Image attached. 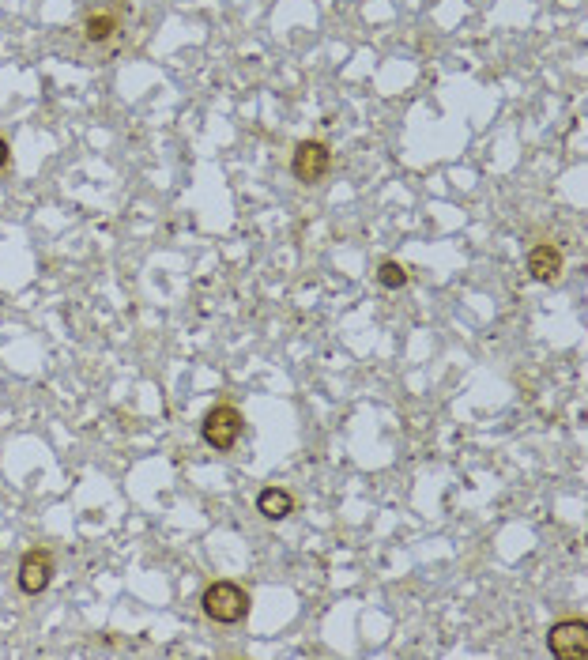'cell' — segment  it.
<instances>
[{
  "instance_id": "obj_1",
  "label": "cell",
  "mask_w": 588,
  "mask_h": 660,
  "mask_svg": "<svg viewBox=\"0 0 588 660\" xmlns=\"http://www.w3.org/2000/svg\"><path fill=\"white\" fill-rule=\"evenodd\" d=\"M249 604H253V596L245 593L238 581H212V585L204 589V596H200L204 615H208L212 623H223V627L242 623L245 615H249Z\"/></svg>"
},
{
  "instance_id": "obj_2",
  "label": "cell",
  "mask_w": 588,
  "mask_h": 660,
  "mask_svg": "<svg viewBox=\"0 0 588 660\" xmlns=\"http://www.w3.org/2000/svg\"><path fill=\"white\" fill-rule=\"evenodd\" d=\"M242 434H245V415L234 404H215V408H208L204 423H200V438L215 453H230V449L238 446Z\"/></svg>"
},
{
  "instance_id": "obj_3",
  "label": "cell",
  "mask_w": 588,
  "mask_h": 660,
  "mask_svg": "<svg viewBox=\"0 0 588 660\" xmlns=\"http://www.w3.org/2000/svg\"><path fill=\"white\" fill-rule=\"evenodd\" d=\"M332 170V151L321 140H302L291 155V174L302 185H317L325 182V174Z\"/></svg>"
},
{
  "instance_id": "obj_4",
  "label": "cell",
  "mask_w": 588,
  "mask_h": 660,
  "mask_svg": "<svg viewBox=\"0 0 588 660\" xmlns=\"http://www.w3.org/2000/svg\"><path fill=\"white\" fill-rule=\"evenodd\" d=\"M547 649L558 660H581L588 653V623L585 619H562L547 630Z\"/></svg>"
},
{
  "instance_id": "obj_5",
  "label": "cell",
  "mask_w": 588,
  "mask_h": 660,
  "mask_svg": "<svg viewBox=\"0 0 588 660\" xmlns=\"http://www.w3.org/2000/svg\"><path fill=\"white\" fill-rule=\"evenodd\" d=\"M53 574H57V562H53V555H49L46 547H31L23 559H19V589L27 596H38L49 589V581H53Z\"/></svg>"
},
{
  "instance_id": "obj_6",
  "label": "cell",
  "mask_w": 588,
  "mask_h": 660,
  "mask_svg": "<svg viewBox=\"0 0 588 660\" xmlns=\"http://www.w3.org/2000/svg\"><path fill=\"white\" fill-rule=\"evenodd\" d=\"M524 268H528V276L536 283H555L558 276H562V253H558V246H547V242H543V246H532Z\"/></svg>"
},
{
  "instance_id": "obj_7",
  "label": "cell",
  "mask_w": 588,
  "mask_h": 660,
  "mask_svg": "<svg viewBox=\"0 0 588 660\" xmlns=\"http://www.w3.org/2000/svg\"><path fill=\"white\" fill-rule=\"evenodd\" d=\"M257 510H261L268 521H283V517L294 513V498L287 495L283 487H264L261 495H257Z\"/></svg>"
},
{
  "instance_id": "obj_8",
  "label": "cell",
  "mask_w": 588,
  "mask_h": 660,
  "mask_svg": "<svg viewBox=\"0 0 588 660\" xmlns=\"http://www.w3.org/2000/svg\"><path fill=\"white\" fill-rule=\"evenodd\" d=\"M408 280H411L408 264H400V261H381V268H377V283H381L385 291H400V287H404Z\"/></svg>"
},
{
  "instance_id": "obj_9",
  "label": "cell",
  "mask_w": 588,
  "mask_h": 660,
  "mask_svg": "<svg viewBox=\"0 0 588 660\" xmlns=\"http://www.w3.org/2000/svg\"><path fill=\"white\" fill-rule=\"evenodd\" d=\"M83 31H87V38H91V42H106V38L117 31V19L114 16H91Z\"/></svg>"
},
{
  "instance_id": "obj_10",
  "label": "cell",
  "mask_w": 588,
  "mask_h": 660,
  "mask_svg": "<svg viewBox=\"0 0 588 660\" xmlns=\"http://www.w3.org/2000/svg\"><path fill=\"white\" fill-rule=\"evenodd\" d=\"M8 159H12V148H8V140H4V136H0V170H4V166H8Z\"/></svg>"
}]
</instances>
